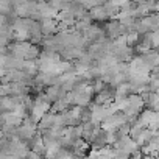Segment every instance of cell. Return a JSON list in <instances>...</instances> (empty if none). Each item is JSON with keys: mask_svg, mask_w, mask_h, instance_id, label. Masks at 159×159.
Returning <instances> with one entry per match:
<instances>
[{"mask_svg": "<svg viewBox=\"0 0 159 159\" xmlns=\"http://www.w3.org/2000/svg\"><path fill=\"white\" fill-rule=\"evenodd\" d=\"M153 134H154V133H153L151 129H148V128H142V129H140V133L134 137V140L137 142V145H139V147H143V145H147V143H148V140L153 137Z\"/></svg>", "mask_w": 159, "mask_h": 159, "instance_id": "cell-2", "label": "cell"}, {"mask_svg": "<svg viewBox=\"0 0 159 159\" xmlns=\"http://www.w3.org/2000/svg\"><path fill=\"white\" fill-rule=\"evenodd\" d=\"M148 91L150 92H156L159 89V75L156 73H150V80H148Z\"/></svg>", "mask_w": 159, "mask_h": 159, "instance_id": "cell-4", "label": "cell"}, {"mask_svg": "<svg viewBox=\"0 0 159 159\" xmlns=\"http://www.w3.org/2000/svg\"><path fill=\"white\" fill-rule=\"evenodd\" d=\"M128 122V119H126V116L123 114V112H117V114H114V116H111V117H106L102 123H100V128L105 131V133H116L122 125H125Z\"/></svg>", "mask_w": 159, "mask_h": 159, "instance_id": "cell-1", "label": "cell"}, {"mask_svg": "<svg viewBox=\"0 0 159 159\" xmlns=\"http://www.w3.org/2000/svg\"><path fill=\"white\" fill-rule=\"evenodd\" d=\"M142 159H157V157H153V156H150V154H143Z\"/></svg>", "mask_w": 159, "mask_h": 159, "instance_id": "cell-6", "label": "cell"}, {"mask_svg": "<svg viewBox=\"0 0 159 159\" xmlns=\"http://www.w3.org/2000/svg\"><path fill=\"white\" fill-rule=\"evenodd\" d=\"M48 109H50L48 102H39V103L34 106V109H33V116H34V119L38 120V119L44 117V116L48 112Z\"/></svg>", "mask_w": 159, "mask_h": 159, "instance_id": "cell-3", "label": "cell"}, {"mask_svg": "<svg viewBox=\"0 0 159 159\" xmlns=\"http://www.w3.org/2000/svg\"><path fill=\"white\" fill-rule=\"evenodd\" d=\"M137 38H139V36H137L136 33L128 34V36H126V44H128V45H134V44L137 42Z\"/></svg>", "mask_w": 159, "mask_h": 159, "instance_id": "cell-5", "label": "cell"}]
</instances>
